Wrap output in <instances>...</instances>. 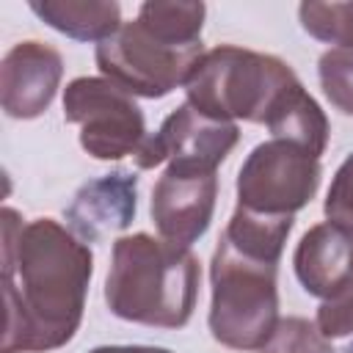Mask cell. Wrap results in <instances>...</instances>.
Masks as SVG:
<instances>
[{
	"label": "cell",
	"mask_w": 353,
	"mask_h": 353,
	"mask_svg": "<svg viewBox=\"0 0 353 353\" xmlns=\"http://www.w3.org/2000/svg\"><path fill=\"white\" fill-rule=\"evenodd\" d=\"M3 303L0 353L58 350L80 328L94 254L72 229L52 218L22 223L3 207Z\"/></svg>",
	"instance_id": "cell-1"
},
{
	"label": "cell",
	"mask_w": 353,
	"mask_h": 353,
	"mask_svg": "<svg viewBox=\"0 0 353 353\" xmlns=\"http://www.w3.org/2000/svg\"><path fill=\"white\" fill-rule=\"evenodd\" d=\"M199 281L201 265L190 248L135 232L113 243L105 303L127 323L182 328L193 317Z\"/></svg>",
	"instance_id": "cell-2"
},
{
	"label": "cell",
	"mask_w": 353,
	"mask_h": 353,
	"mask_svg": "<svg viewBox=\"0 0 353 353\" xmlns=\"http://www.w3.org/2000/svg\"><path fill=\"white\" fill-rule=\"evenodd\" d=\"M279 262L248 254L218 240L210 262V314L207 325L215 342L232 350H262L279 325Z\"/></svg>",
	"instance_id": "cell-3"
},
{
	"label": "cell",
	"mask_w": 353,
	"mask_h": 353,
	"mask_svg": "<svg viewBox=\"0 0 353 353\" xmlns=\"http://www.w3.org/2000/svg\"><path fill=\"white\" fill-rule=\"evenodd\" d=\"M295 83L298 74L281 58L234 44H218L196 61L185 83V94L188 105L210 119L265 124L276 102Z\"/></svg>",
	"instance_id": "cell-4"
},
{
	"label": "cell",
	"mask_w": 353,
	"mask_h": 353,
	"mask_svg": "<svg viewBox=\"0 0 353 353\" xmlns=\"http://www.w3.org/2000/svg\"><path fill=\"white\" fill-rule=\"evenodd\" d=\"M201 55L204 44H174L138 19L124 22L94 52L99 72L110 83L130 97L146 99L168 97L176 85H185Z\"/></svg>",
	"instance_id": "cell-5"
},
{
	"label": "cell",
	"mask_w": 353,
	"mask_h": 353,
	"mask_svg": "<svg viewBox=\"0 0 353 353\" xmlns=\"http://www.w3.org/2000/svg\"><path fill=\"white\" fill-rule=\"evenodd\" d=\"M63 119L80 127V146L94 160L135 157L149 135L138 102L108 77H74L63 88Z\"/></svg>",
	"instance_id": "cell-6"
},
{
	"label": "cell",
	"mask_w": 353,
	"mask_h": 353,
	"mask_svg": "<svg viewBox=\"0 0 353 353\" xmlns=\"http://www.w3.org/2000/svg\"><path fill=\"white\" fill-rule=\"evenodd\" d=\"M320 160L306 149L270 138L256 143L237 171V207L262 215H295L320 188Z\"/></svg>",
	"instance_id": "cell-7"
},
{
	"label": "cell",
	"mask_w": 353,
	"mask_h": 353,
	"mask_svg": "<svg viewBox=\"0 0 353 353\" xmlns=\"http://www.w3.org/2000/svg\"><path fill=\"white\" fill-rule=\"evenodd\" d=\"M237 141L240 130L234 121L210 119L193 105L182 102L163 119L154 135L143 138L141 149L135 152V165L146 171L168 160V165L218 171V165L237 146Z\"/></svg>",
	"instance_id": "cell-8"
},
{
	"label": "cell",
	"mask_w": 353,
	"mask_h": 353,
	"mask_svg": "<svg viewBox=\"0 0 353 353\" xmlns=\"http://www.w3.org/2000/svg\"><path fill=\"white\" fill-rule=\"evenodd\" d=\"M218 174L212 168L168 165L152 188V221L163 240L190 248L215 212Z\"/></svg>",
	"instance_id": "cell-9"
},
{
	"label": "cell",
	"mask_w": 353,
	"mask_h": 353,
	"mask_svg": "<svg viewBox=\"0 0 353 353\" xmlns=\"http://www.w3.org/2000/svg\"><path fill=\"white\" fill-rule=\"evenodd\" d=\"M63 58L55 47L28 39L14 44L0 63V105L11 119L41 116L61 85Z\"/></svg>",
	"instance_id": "cell-10"
},
{
	"label": "cell",
	"mask_w": 353,
	"mask_h": 353,
	"mask_svg": "<svg viewBox=\"0 0 353 353\" xmlns=\"http://www.w3.org/2000/svg\"><path fill=\"white\" fill-rule=\"evenodd\" d=\"M138 210V176L132 171H110L80 185L66 207V223L83 243H97L110 232L132 223Z\"/></svg>",
	"instance_id": "cell-11"
},
{
	"label": "cell",
	"mask_w": 353,
	"mask_h": 353,
	"mask_svg": "<svg viewBox=\"0 0 353 353\" xmlns=\"http://www.w3.org/2000/svg\"><path fill=\"white\" fill-rule=\"evenodd\" d=\"M292 268L309 295L331 298L353 276V234L331 221L312 226L295 245Z\"/></svg>",
	"instance_id": "cell-12"
},
{
	"label": "cell",
	"mask_w": 353,
	"mask_h": 353,
	"mask_svg": "<svg viewBox=\"0 0 353 353\" xmlns=\"http://www.w3.org/2000/svg\"><path fill=\"white\" fill-rule=\"evenodd\" d=\"M30 11L74 41L99 44L121 28V6L113 0H30Z\"/></svg>",
	"instance_id": "cell-13"
},
{
	"label": "cell",
	"mask_w": 353,
	"mask_h": 353,
	"mask_svg": "<svg viewBox=\"0 0 353 353\" xmlns=\"http://www.w3.org/2000/svg\"><path fill=\"white\" fill-rule=\"evenodd\" d=\"M265 127L270 130L273 138L290 141L301 149H306L312 157L320 160V154L328 146V119L323 113V108L317 105V99L303 88V83L298 80L292 88L284 91V97L276 102V108L270 110Z\"/></svg>",
	"instance_id": "cell-14"
},
{
	"label": "cell",
	"mask_w": 353,
	"mask_h": 353,
	"mask_svg": "<svg viewBox=\"0 0 353 353\" xmlns=\"http://www.w3.org/2000/svg\"><path fill=\"white\" fill-rule=\"evenodd\" d=\"M292 223H295L292 215H262L245 207H234L221 237H226L232 245L248 254L281 262V251L292 232Z\"/></svg>",
	"instance_id": "cell-15"
},
{
	"label": "cell",
	"mask_w": 353,
	"mask_h": 353,
	"mask_svg": "<svg viewBox=\"0 0 353 353\" xmlns=\"http://www.w3.org/2000/svg\"><path fill=\"white\" fill-rule=\"evenodd\" d=\"M204 17L207 6L199 0H149L141 3L135 19L174 44H201Z\"/></svg>",
	"instance_id": "cell-16"
},
{
	"label": "cell",
	"mask_w": 353,
	"mask_h": 353,
	"mask_svg": "<svg viewBox=\"0 0 353 353\" xmlns=\"http://www.w3.org/2000/svg\"><path fill=\"white\" fill-rule=\"evenodd\" d=\"M301 28L325 44L353 50V0L350 3H317L306 0L298 6Z\"/></svg>",
	"instance_id": "cell-17"
},
{
	"label": "cell",
	"mask_w": 353,
	"mask_h": 353,
	"mask_svg": "<svg viewBox=\"0 0 353 353\" xmlns=\"http://www.w3.org/2000/svg\"><path fill=\"white\" fill-rule=\"evenodd\" d=\"M317 77L325 99L345 116H353V50H325L317 61Z\"/></svg>",
	"instance_id": "cell-18"
},
{
	"label": "cell",
	"mask_w": 353,
	"mask_h": 353,
	"mask_svg": "<svg viewBox=\"0 0 353 353\" xmlns=\"http://www.w3.org/2000/svg\"><path fill=\"white\" fill-rule=\"evenodd\" d=\"M259 353H336L331 339L306 317H281Z\"/></svg>",
	"instance_id": "cell-19"
},
{
	"label": "cell",
	"mask_w": 353,
	"mask_h": 353,
	"mask_svg": "<svg viewBox=\"0 0 353 353\" xmlns=\"http://www.w3.org/2000/svg\"><path fill=\"white\" fill-rule=\"evenodd\" d=\"M314 325L325 339H339L353 334V276L345 281L342 290H336L331 298H325L317 306Z\"/></svg>",
	"instance_id": "cell-20"
},
{
	"label": "cell",
	"mask_w": 353,
	"mask_h": 353,
	"mask_svg": "<svg viewBox=\"0 0 353 353\" xmlns=\"http://www.w3.org/2000/svg\"><path fill=\"white\" fill-rule=\"evenodd\" d=\"M323 212L331 223H336L353 234V154H347L342 160V165L336 168L331 188L325 193Z\"/></svg>",
	"instance_id": "cell-21"
},
{
	"label": "cell",
	"mask_w": 353,
	"mask_h": 353,
	"mask_svg": "<svg viewBox=\"0 0 353 353\" xmlns=\"http://www.w3.org/2000/svg\"><path fill=\"white\" fill-rule=\"evenodd\" d=\"M88 353H171V350L154 347V345H99Z\"/></svg>",
	"instance_id": "cell-22"
}]
</instances>
